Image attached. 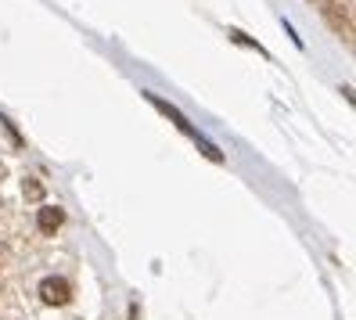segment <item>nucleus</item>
<instances>
[{"instance_id": "nucleus-2", "label": "nucleus", "mask_w": 356, "mask_h": 320, "mask_svg": "<svg viewBox=\"0 0 356 320\" xmlns=\"http://www.w3.org/2000/svg\"><path fill=\"white\" fill-rule=\"evenodd\" d=\"M148 101H152V104H155V109H159V112H162V115H170V119H173V122H177V126H180V130H184V134H191V137H195V141H202V137H198V134H195V130H191V122H187V119H184V115H180V112H177V109H173V104H170V101H162V97H159V94H148Z\"/></svg>"}, {"instance_id": "nucleus-1", "label": "nucleus", "mask_w": 356, "mask_h": 320, "mask_svg": "<svg viewBox=\"0 0 356 320\" xmlns=\"http://www.w3.org/2000/svg\"><path fill=\"white\" fill-rule=\"evenodd\" d=\"M40 295H44V303H51V306H65L72 298V288H69V281H61V277H47V281L40 285Z\"/></svg>"}, {"instance_id": "nucleus-3", "label": "nucleus", "mask_w": 356, "mask_h": 320, "mask_svg": "<svg viewBox=\"0 0 356 320\" xmlns=\"http://www.w3.org/2000/svg\"><path fill=\"white\" fill-rule=\"evenodd\" d=\"M36 223H40V230H58L61 227V209L58 205H44L40 216H36Z\"/></svg>"}]
</instances>
